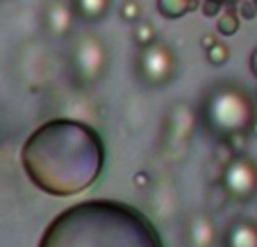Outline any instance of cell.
<instances>
[{"label": "cell", "instance_id": "obj_1", "mask_svg": "<svg viewBox=\"0 0 257 247\" xmlns=\"http://www.w3.org/2000/svg\"><path fill=\"white\" fill-rule=\"evenodd\" d=\"M21 166L39 190L73 198L98 182L105 168V143L87 122L53 118L28 136Z\"/></svg>", "mask_w": 257, "mask_h": 247}, {"label": "cell", "instance_id": "obj_2", "mask_svg": "<svg viewBox=\"0 0 257 247\" xmlns=\"http://www.w3.org/2000/svg\"><path fill=\"white\" fill-rule=\"evenodd\" d=\"M39 247H164L144 211L118 200H87L57 214Z\"/></svg>", "mask_w": 257, "mask_h": 247}, {"label": "cell", "instance_id": "obj_3", "mask_svg": "<svg viewBox=\"0 0 257 247\" xmlns=\"http://www.w3.org/2000/svg\"><path fill=\"white\" fill-rule=\"evenodd\" d=\"M200 120L205 130L221 140L246 134L255 122V107L243 88L234 84H218L209 88L200 102Z\"/></svg>", "mask_w": 257, "mask_h": 247}, {"label": "cell", "instance_id": "obj_4", "mask_svg": "<svg viewBox=\"0 0 257 247\" xmlns=\"http://www.w3.org/2000/svg\"><path fill=\"white\" fill-rule=\"evenodd\" d=\"M107 66V50L100 36L91 32L80 34L71 44L68 52V68L78 84H93L102 78Z\"/></svg>", "mask_w": 257, "mask_h": 247}, {"label": "cell", "instance_id": "obj_5", "mask_svg": "<svg viewBox=\"0 0 257 247\" xmlns=\"http://www.w3.org/2000/svg\"><path fill=\"white\" fill-rule=\"evenodd\" d=\"M137 73L148 86H162L175 73V54L166 44L153 41L151 46L141 48L139 62H137Z\"/></svg>", "mask_w": 257, "mask_h": 247}, {"label": "cell", "instance_id": "obj_6", "mask_svg": "<svg viewBox=\"0 0 257 247\" xmlns=\"http://www.w3.org/2000/svg\"><path fill=\"white\" fill-rule=\"evenodd\" d=\"M221 188L239 202H248L257 193V164L246 156H232L221 172Z\"/></svg>", "mask_w": 257, "mask_h": 247}, {"label": "cell", "instance_id": "obj_7", "mask_svg": "<svg viewBox=\"0 0 257 247\" xmlns=\"http://www.w3.org/2000/svg\"><path fill=\"white\" fill-rule=\"evenodd\" d=\"M73 18H75V14H73L71 2H66V0H50L48 7L44 10L46 30H48L53 36H59V39L66 36V34H71Z\"/></svg>", "mask_w": 257, "mask_h": 247}, {"label": "cell", "instance_id": "obj_8", "mask_svg": "<svg viewBox=\"0 0 257 247\" xmlns=\"http://www.w3.org/2000/svg\"><path fill=\"white\" fill-rule=\"evenodd\" d=\"M223 247H257V224L248 218L230 222L223 234Z\"/></svg>", "mask_w": 257, "mask_h": 247}, {"label": "cell", "instance_id": "obj_9", "mask_svg": "<svg viewBox=\"0 0 257 247\" xmlns=\"http://www.w3.org/2000/svg\"><path fill=\"white\" fill-rule=\"evenodd\" d=\"M187 240L191 247H209L214 240V224L207 216H194L187 224Z\"/></svg>", "mask_w": 257, "mask_h": 247}, {"label": "cell", "instance_id": "obj_10", "mask_svg": "<svg viewBox=\"0 0 257 247\" xmlns=\"http://www.w3.org/2000/svg\"><path fill=\"white\" fill-rule=\"evenodd\" d=\"M109 2L112 0H73V14L75 18L84 20V23H96L109 12Z\"/></svg>", "mask_w": 257, "mask_h": 247}, {"label": "cell", "instance_id": "obj_11", "mask_svg": "<svg viewBox=\"0 0 257 247\" xmlns=\"http://www.w3.org/2000/svg\"><path fill=\"white\" fill-rule=\"evenodd\" d=\"M194 10V0H157V12L166 20H178Z\"/></svg>", "mask_w": 257, "mask_h": 247}, {"label": "cell", "instance_id": "obj_12", "mask_svg": "<svg viewBox=\"0 0 257 247\" xmlns=\"http://www.w3.org/2000/svg\"><path fill=\"white\" fill-rule=\"evenodd\" d=\"M239 25H241V18H239V14H234L232 10L216 16V30L221 36H232V34H237Z\"/></svg>", "mask_w": 257, "mask_h": 247}, {"label": "cell", "instance_id": "obj_13", "mask_svg": "<svg viewBox=\"0 0 257 247\" xmlns=\"http://www.w3.org/2000/svg\"><path fill=\"white\" fill-rule=\"evenodd\" d=\"M132 36H135V41L141 48H146V46H151L155 41V28H153L151 20H137L135 30H132Z\"/></svg>", "mask_w": 257, "mask_h": 247}, {"label": "cell", "instance_id": "obj_14", "mask_svg": "<svg viewBox=\"0 0 257 247\" xmlns=\"http://www.w3.org/2000/svg\"><path fill=\"white\" fill-rule=\"evenodd\" d=\"M228 46L221 44V41H216V44L212 46V48H207V62L212 64V66H223L225 62H228Z\"/></svg>", "mask_w": 257, "mask_h": 247}, {"label": "cell", "instance_id": "obj_15", "mask_svg": "<svg viewBox=\"0 0 257 247\" xmlns=\"http://www.w3.org/2000/svg\"><path fill=\"white\" fill-rule=\"evenodd\" d=\"M121 18L125 20V23H137V20H141V5L137 0H125V2H123Z\"/></svg>", "mask_w": 257, "mask_h": 247}, {"label": "cell", "instance_id": "obj_16", "mask_svg": "<svg viewBox=\"0 0 257 247\" xmlns=\"http://www.w3.org/2000/svg\"><path fill=\"white\" fill-rule=\"evenodd\" d=\"M257 16V7L252 0H239V18L252 20Z\"/></svg>", "mask_w": 257, "mask_h": 247}, {"label": "cell", "instance_id": "obj_17", "mask_svg": "<svg viewBox=\"0 0 257 247\" xmlns=\"http://www.w3.org/2000/svg\"><path fill=\"white\" fill-rule=\"evenodd\" d=\"M203 14L209 16V18L218 16L221 14V2H216V0H205L203 2Z\"/></svg>", "mask_w": 257, "mask_h": 247}, {"label": "cell", "instance_id": "obj_18", "mask_svg": "<svg viewBox=\"0 0 257 247\" xmlns=\"http://www.w3.org/2000/svg\"><path fill=\"white\" fill-rule=\"evenodd\" d=\"M214 44H216V39H214V34H205V36H203V46H205V50L212 48Z\"/></svg>", "mask_w": 257, "mask_h": 247}, {"label": "cell", "instance_id": "obj_19", "mask_svg": "<svg viewBox=\"0 0 257 247\" xmlns=\"http://www.w3.org/2000/svg\"><path fill=\"white\" fill-rule=\"evenodd\" d=\"M250 70H252V75L257 78V48L252 50V54H250Z\"/></svg>", "mask_w": 257, "mask_h": 247}, {"label": "cell", "instance_id": "obj_20", "mask_svg": "<svg viewBox=\"0 0 257 247\" xmlns=\"http://www.w3.org/2000/svg\"><path fill=\"white\" fill-rule=\"evenodd\" d=\"M216 2H221V5H228V2H239V0H216Z\"/></svg>", "mask_w": 257, "mask_h": 247}, {"label": "cell", "instance_id": "obj_21", "mask_svg": "<svg viewBox=\"0 0 257 247\" xmlns=\"http://www.w3.org/2000/svg\"><path fill=\"white\" fill-rule=\"evenodd\" d=\"M252 2H255V7H257V0H252Z\"/></svg>", "mask_w": 257, "mask_h": 247}]
</instances>
